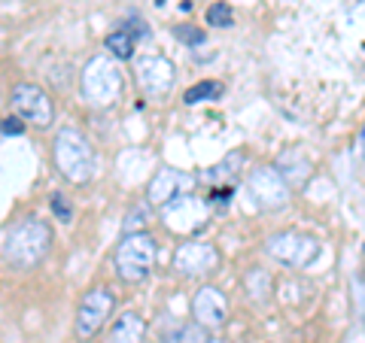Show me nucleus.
Segmentation results:
<instances>
[{"label": "nucleus", "mask_w": 365, "mask_h": 343, "mask_svg": "<svg viewBox=\"0 0 365 343\" xmlns=\"http://www.w3.org/2000/svg\"><path fill=\"white\" fill-rule=\"evenodd\" d=\"M192 313H195V319L204 328H220L225 325L228 301L216 285H204V289L195 292V298H192Z\"/></svg>", "instance_id": "obj_13"}, {"label": "nucleus", "mask_w": 365, "mask_h": 343, "mask_svg": "<svg viewBox=\"0 0 365 343\" xmlns=\"http://www.w3.org/2000/svg\"><path fill=\"white\" fill-rule=\"evenodd\" d=\"M52 158H55V167L61 170V176L67 182H73V186H83V182H88L91 174H95V149H91V143L73 128H64L55 137Z\"/></svg>", "instance_id": "obj_2"}, {"label": "nucleus", "mask_w": 365, "mask_h": 343, "mask_svg": "<svg viewBox=\"0 0 365 343\" xmlns=\"http://www.w3.org/2000/svg\"><path fill=\"white\" fill-rule=\"evenodd\" d=\"M0 131H4V134H13V137L25 134V119H19V116H9V119H4V122H0Z\"/></svg>", "instance_id": "obj_23"}, {"label": "nucleus", "mask_w": 365, "mask_h": 343, "mask_svg": "<svg viewBox=\"0 0 365 343\" xmlns=\"http://www.w3.org/2000/svg\"><path fill=\"white\" fill-rule=\"evenodd\" d=\"M134 73H137V83H140V88L150 97L168 95V91L174 88V79H177L174 64H170L168 58H162V55H146V58H137Z\"/></svg>", "instance_id": "obj_11"}, {"label": "nucleus", "mask_w": 365, "mask_h": 343, "mask_svg": "<svg viewBox=\"0 0 365 343\" xmlns=\"http://www.w3.org/2000/svg\"><path fill=\"white\" fill-rule=\"evenodd\" d=\"M143 334H146V322H143V316H137L134 310L122 313L110 328V340L113 343H140Z\"/></svg>", "instance_id": "obj_15"}, {"label": "nucleus", "mask_w": 365, "mask_h": 343, "mask_svg": "<svg viewBox=\"0 0 365 343\" xmlns=\"http://www.w3.org/2000/svg\"><path fill=\"white\" fill-rule=\"evenodd\" d=\"M277 170H280V176L287 179V186H304V179L311 176V162L304 158L302 149H287L280 155Z\"/></svg>", "instance_id": "obj_14"}, {"label": "nucleus", "mask_w": 365, "mask_h": 343, "mask_svg": "<svg viewBox=\"0 0 365 343\" xmlns=\"http://www.w3.org/2000/svg\"><path fill=\"white\" fill-rule=\"evenodd\" d=\"M134 43H137L134 33L119 28V31H113L107 37V49H110L113 58H131V55H134Z\"/></svg>", "instance_id": "obj_16"}, {"label": "nucleus", "mask_w": 365, "mask_h": 343, "mask_svg": "<svg viewBox=\"0 0 365 343\" xmlns=\"http://www.w3.org/2000/svg\"><path fill=\"white\" fill-rule=\"evenodd\" d=\"M207 201L195 198V194H180L177 201H170L165 207V222L170 231H198V228L207 225Z\"/></svg>", "instance_id": "obj_10"}, {"label": "nucleus", "mask_w": 365, "mask_h": 343, "mask_svg": "<svg viewBox=\"0 0 365 343\" xmlns=\"http://www.w3.org/2000/svg\"><path fill=\"white\" fill-rule=\"evenodd\" d=\"M241 164H244V152H235V155H228L222 164L210 167V174H204V179H210V182H213V179H220V176H222V179H232Z\"/></svg>", "instance_id": "obj_19"}, {"label": "nucleus", "mask_w": 365, "mask_h": 343, "mask_svg": "<svg viewBox=\"0 0 365 343\" xmlns=\"http://www.w3.org/2000/svg\"><path fill=\"white\" fill-rule=\"evenodd\" d=\"M210 343H225V340H210Z\"/></svg>", "instance_id": "obj_25"}, {"label": "nucleus", "mask_w": 365, "mask_h": 343, "mask_svg": "<svg viewBox=\"0 0 365 343\" xmlns=\"http://www.w3.org/2000/svg\"><path fill=\"white\" fill-rule=\"evenodd\" d=\"M83 95L98 107L116 104L122 95V70L116 67V61L107 55L91 58L83 70Z\"/></svg>", "instance_id": "obj_4"}, {"label": "nucleus", "mask_w": 365, "mask_h": 343, "mask_svg": "<svg viewBox=\"0 0 365 343\" xmlns=\"http://www.w3.org/2000/svg\"><path fill=\"white\" fill-rule=\"evenodd\" d=\"M207 25L213 28H232L235 25V13L228 4H213L207 6Z\"/></svg>", "instance_id": "obj_20"}, {"label": "nucleus", "mask_w": 365, "mask_h": 343, "mask_svg": "<svg viewBox=\"0 0 365 343\" xmlns=\"http://www.w3.org/2000/svg\"><path fill=\"white\" fill-rule=\"evenodd\" d=\"M222 83H216V79H204V83L198 85H192L186 91V104H201V100H216V97H222Z\"/></svg>", "instance_id": "obj_18"}, {"label": "nucleus", "mask_w": 365, "mask_h": 343, "mask_svg": "<svg viewBox=\"0 0 365 343\" xmlns=\"http://www.w3.org/2000/svg\"><path fill=\"white\" fill-rule=\"evenodd\" d=\"M174 37L182 40V43H189V46H201L204 40H207V33L198 31V28H192V25H177L174 28Z\"/></svg>", "instance_id": "obj_21"}, {"label": "nucleus", "mask_w": 365, "mask_h": 343, "mask_svg": "<svg viewBox=\"0 0 365 343\" xmlns=\"http://www.w3.org/2000/svg\"><path fill=\"white\" fill-rule=\"evenodd\" d=\"M247 189H250L253 204L262 210H280L283 204L289 201L287 179H283L280 170H274V167H256L247 179Z\"/></svg>", "instance_id": "obj_6"}, {"label": "nucleus", "mask_w": 365, "mask_h": 343, "mask_svg": "<svg viewBox=\"0 0 365 343\" xmlns=\"http://www.w3.org/2000/svg\"><path fill=\"white\" fill-rule=\"evenodd\" d=\"M146 222V213L140 210V207H137L131 216H128V222H125V231H128V234H134V228H140Z\"/></svg>", "instance_id": "obj_24"}, {"label": "nucleus", "mask_w": 365, "mask_h": 343, "mask_svg": "<svg viewBox=\"0 0 365 343\" xmlns=\"http://www.w3.org/2000/svg\"><path fill=\"white\" fill-rule=\"evenodd\" d=\"M13 112L28 125H37V128H49L55 119V107L49 95L31 83H21L13 88Z\"/></svg>", "instance_id": "obj_7"}, {"label": "nucleus", "mask_w": 365, "mask_h": 343, "mask_svg": "<svg viewBox=\"0 0 365 343\" xmlns=\"http://www.w3.org/2000/svg\"><path fill=\"white\" fill-rule=\"evenodd\" d=\"M155 240L150 234H125V240L116 246V270L125 283H140L150 277V270L155 265Z\"/></svg>", "instance_id": "obj_3"}, {"label": "nucleus", "mask_w": 365, "mask_h": 343, "mask_svg": "<svg viewBox=\"0 0 365 343\" xmlns=\"http://www.w3.org/2000/svg\"><path fill=\"white\" fill-rule=\"evenodd\" d=\"M52 210H55V216H61L64 222H71L73 219V210H71V204H67L61 194H52Z\"/></svg>", "instance_id": "obj_22"}, {"label": "nucleus", "mask_w": 365, "mask_h": 343, "mask_svg": "<svg viewBox=\"0 0 365 343\" xmlns=\"http://www.w3.org/2000/svg\"><path fill=\"white\" fill-rule=\"evenodd\" d=\"M52 246V228L37 216H25L16 225H9L0 237V258L16 270H31L46 258Z\"/></svg>", "instance_id": "obj_1"}, {"label": "nucleus", "mask_w": 365, "mask_h": 343, "mask_svg": "<svg viewBox=\"0 0 365 343\" xmlns=\"http://www.w3.org/2000/svg\"><path fill=\"white\" fill-rule=\"evenodd\" d=\"M113 307H116V298H113L110 289H91L83 304H79V313H76V334L79 337H95L104 322L110 319Z\"/></svg>", "instance_id": "obj_8"}, {"label": "nucleus", "mask_w": 365, "mask_h": 343, "mask_svg": "<svg viewBox=\"0 0 365 343\" xmlns=\"http://www.w3.org/2000/svg\"><path fill=\"white\" fill-rule=\"evenodd\" d=\"M268 255L280 265H289V268H304L319 255V243L304 234H295V231H280V234H271L268 237Z\"/></svg>", "instance_id": "obj_5"}, {"label": "nucleus", "mask_w": 365, "mask_h": 343, "mask_svg": "<svg viewBox=\"0 0 365 343\" xmlns=\"http://www.w3.org/2000/svg\"><path fill=\"white\" fill-rule=\"evenodd\" d=\"M195 186V176L182 174V170H158V174L150 179V189H146V194H150V201L155 204V207H168L170 201H177L180 194H189V189Z\"/></svg>", "instance_id": "obj_12"}, {"label": "nucleus", "mask_w": 365, "mask_h": 343, "mask_svg": "<svg viewBox=\"0 0 365 343\" xmlns=\"http://www.w3.org/2000/svg\"><path fill=\"white\" fill-rule=\"evenodd\" d=\"M174 268L182 277H204V273L220 268V249L213 243H201V240L180 243L174 253Z\"/></svg>", "instance_id": "obj_9"}, {"label": "nucleus", "mask_w": 365, "mask_h": 343, "mask_svg": "<svg viewBox=\"0 0 365 343\" xmlns=\"http://www.w3.org/2000/svg\"><path fill=\"white\" fill-rule=\"evenodd\" d=\"M207 331L210 328H204L201 322H195V325H180V328H174L165 337V343H210Z\"/></svg>", "instance_id": "obj_17"}]
</instances>
